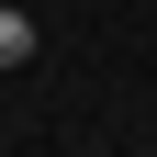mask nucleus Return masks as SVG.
<instances>
[{"mask_svg":"<svg viewBox=\"0 0 157 157\" xmlns=\"http://www.w3.org/2000/svg\"><path fill=\"white\" fill-rule=\"evenodd\" d=\"M34 45H45V34H34V11H11V0H0V67H34Z\"/></svg>","mask_w":157,"mask_h":157,"instance_id":"1","label":"nucleus"}]
</instances>
